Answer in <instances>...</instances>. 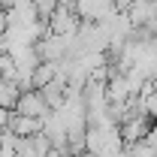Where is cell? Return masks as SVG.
Here are the masks:
<instances>
[{
  "label": "cell",
  "mask_w": 157,
  "mask_h": 157,
  "mask_svg": "<svg viewBox=\"0 0 157 157\" xmlns=\"http://www.w3.org/2000/svg\"><path fill=\"white\" fill-rule=\"evenodd\" d=\"M48 100L39 88H30V91H21L18 103H15V112L18 115H30V118H45L48 115Z\"/></svg>",
  "instance_id": "cell-1"
},
{
  "label": "cell",
  "mask_w": 157,
  "mask_h": 157,
  "mask_svg": "<svg viewBox=\"0 0 157 157\" xmlns=\"http://www.w3.org/2000/svg\"><path fill=\"white\" fill-rule=\"evenodd\" d=\"M18 97H21L18 82H12V78H3V76H0V106H6V109H15Z\"/></svg>",
  "instance_id": "cell-2"
}]
</instances>
